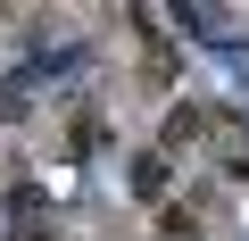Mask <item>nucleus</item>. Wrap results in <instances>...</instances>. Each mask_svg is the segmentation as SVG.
I'll return each instance as SVG.
<instances>
[{"instance_id": "obj_1", "label": "nucleus", "mask_w": 249, "mask_h": 241, "mask_svg": "<svg viewBox=\"0 0 249 241\" xmlns=\"http://www.w3.org/2000/svg\"><path fill=\"white\" fill-rule=\"evenodd\" d=\"M133 200H166V158H158V150L133 158Z\"/></svg>"}, {"instance_id": "obj_3", "label": "nucleus", "mask_w": 249, "mask_h": 241, "mask_svg": "<svg viewBox=\"0 0 249 241\" xmlns=\"http://www.w3.org/2000/svg\"><path fill=\"white\" fill-rule=\"evenodd\" d=\"M158 224H166V241H199V216H191V208H166Z\"/></svg>"}, {"instance_id": "obj_4", "label": "nucleus", "mask_w": 249, "mask_h": 241, "mask_svg": "<svg viewBox=\"0 0 249 241\" xmlns=\"http://www.w3.org/2000/svg\"><path fill=\"white\" fill-rule=\"evenodd\" d=\"M17 241H58V233H17Z\"/></svg>"}, {"instance_id": "obj_2", "label": "nucleus", "mask_w": 249, "mask_h": 241, "mask_svg": "<svg viewBox=\"0 0 249 241\" xmlns=\"http://www.w3.org/2000/svg\"><path fill=\"white\" fill-rule=\"evenodd\" d=\"M199 133H208V108H175L166 116V142H199Z\"/></svg>"}]
</instances>
